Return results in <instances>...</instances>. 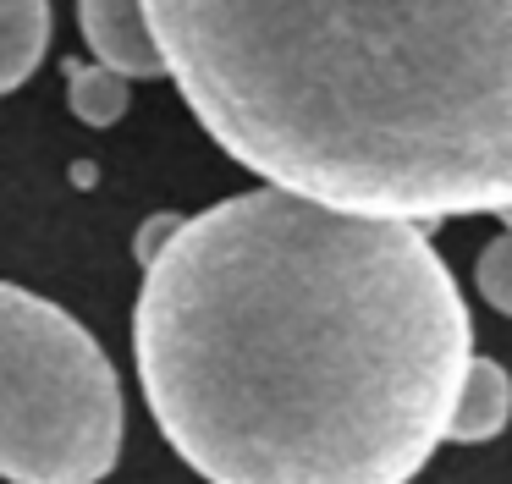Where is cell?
Wrapping results in <instances>:
<instances>
[{
	"label": "cell",
	"instance_id": "8",
	"mask_svg": "<svg viewBox=\"0 0 512 484\" xmlns=\"http://www.w3.org/2000/svg\"><path fill=\"white\" fill-rule=\"evenodd\" d=\"M474 281H479V297H485L496 314H512V231H501L496 242H485Z\"/></svg>",
	"mask_w": 512,
	"mask_h": 484
},
{
	"label": "cell",
	"instance_id": "2",
	"mask_svg": "<svg viewBox=\"0 0 512 484\" xmlns=\"http://www.w3.org/2000/svg\"><path fill=\"white\" fill-rule=\"evenodd\" d=\"M199 127L281 193L430 226L512 204V0H144Z\"/></svg>",
	"mask_w": 512,
	"mask_h": 484
},
{
	"label": "cell",
	"instance_id": "6",
	"mask_svg": "<svg viewBox=\"0 0 512 484\" xmlns=\"http://www.w3.org/2000/svg\"><path fill=\"white\" fill-rule=\"evenodd\" d=\"M50 0H0V94L23 88L50 50Z\"/></svg>",
	"mask_w": 512,
	"mask_h": 484
},
{
	"label": "cell",
	"instance_id": "3",
	"mask_svg": "<svg viewBox=\"0 0 512 484\" xmlns=\"http://www.w3.org/2000/svg\"><path fill=\"white\" fill-rule=\"evenodd\" d=\"M122 457V380L50 297L0 281V479L100 484Z\"/></svg>",
	"mask_w": 512,
	"mask_h": 484
},
{
	"label": "cell",
	"instance_id": "4",
	"mask_svg": "<svg viewBox=\"0 0 512 484\" xmlns=\"http://www.w3.org/2000/svg\"><path fill=\"white\" fill-rule=\"evenodd\" d=\"M78 28L94 50V66L116 77H166L144 0H78Z\"/></svg>",
	"mask_w": 512,
	"mask_h": 484
},
{
	"label": "cell",
	"instance_id": "1",
	"mask_svg": "<svg viewBox=\"0 0 512 484\" xmlns=\"http://www.w3.org/2000/svg\"><path fill=\"white\" fill-rule=\"evenodd\" d=\"M138 385L210 484H413L474 319L430 231L254 187L144 264Z\"/></svg>",
	"mask_w": 512,
	"mask_h": 484
},
{
	"label": "cell",
	"instance_id": "10",
	"mask_svg": "<svg viewBox=\"0 0 512 484\" xmlns=\"http://www.w3.org/2000/svg\"><path fill=\"white\" fill-rule=\"evenodd\" d=\"M496 220H501V226H507V231H512V204H507V209H501V215H496Z\"/></svg>",
	"mask_w": 512,
	"mask_h": 484
},
{
	"label": "cell",
	"instance_id": "7",
	"mask_svg": "<svg viewBox=\"0 0 512 484\" xmlns=\"http://www.w3.org/2000/svg\"><path fill=\"white\" fill-rule=\"evenodd\" d=\"M67 99H72V116L83 127H116L127 116V77L105 72V66H67Z\"/></svg>",
	"mask_w": 512,
	"mask_h": 484
},
{
	"label": "cell",
	"instance_id": "9",
	"mask_svg": "<svg viewBox=\"0 0 512 484\" xmlns=\"http://www.w3.org/2000/svg\"><path fill=\"white\" fill-rule=\"evenodd\" d=\"M177 226H182L177 215H155V220H149V226H144V237H138V259H144V264L155 259V253L171 242V231H177Z\"/></svg>",
	"mask_w": 512,
	"mask_h": 484
},
{
	"label": "cell",
	"instance_id": "5",
	"mask_svg": "<svg viewBox=\"0 0 512 484\" xmlns=\"http://www.w3.org/2000/svg\"><path fill=\"white\" fill-rule=\"evenodd\" d=\"M512 418V374L496 358H468V374L457 385L452 418H446V440L457 446H479V440H496Z\"/></svg>",
	"mask_w": 512,
	"mask_h": 484
}]
</instances>
